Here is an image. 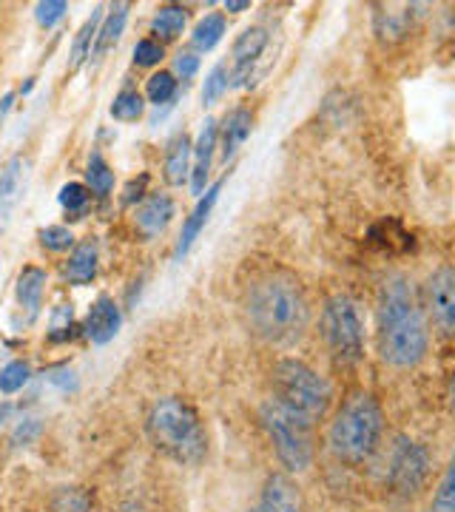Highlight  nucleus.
I'll return each mask as SVG.
<instances>
[{
	"instance_id": "obj_5",
	"label": "nucleus",
	"mask_w": 455,
	"mask_h": 512,
	"mask_svg": "<svg viewBox=\"0 0 455 512\" xmlns=\"http://www.w3.org/2000/svg\"><path fill=\"white\" fill-rule=\"evenodd\" d=\"M273 402L305 421L322 419L330 407V384L299 359H279L271 370Z\"/></svg>"
},
{
	"instance_id": "obj_12",
	"label": "nucleus",
	"mask_w": 455,
	"mask_h": 512,
	"mask_svg": "<svg viewBox=\"0 0 455 512\" xmlns=\"http://www.w3.org/2000/svg\"><path fill=\"white\" fill-rule=\"evenodd\" d=\"M120 325H123V313L117 308V302L111 296H100L89 308L83 330L94 345H106L120 333Z\"/></svg>"
},
{
	"instance_id": "obj_20",
	"label": "nucleus",
	"mask_w": 455,
	"mask_h": 512,
	"mask_svg": "<svg viewBox=\"0 0 455 512\" xmlns=\"http://www.w3.org/2000/svg\"><path fill=\"white\" fill-rule=\"evenodd\" d=\"M43 291H46V271H40L35 265L23 268L18 276V285H15V296H18L20 308L29 313V319H35L37 311H40Z\"/></svg>"
},
{
	"instance_id": "obj_4",
	"label": "nucleus",
	"mask_w": 455,
	"mask_h": 512,
	"mask_svg": "<svg viewBox=\"0 0 455 512\" xmlns=\"http://www.w3.org/2000/svg\"><path fill=\"white\" fill-rule=\"evenodd\" d=\"M384 413L370 393L350 396L330 424V450L347 464H364L382 444Z\"/></svg>"
},
{
	"instance_id": "obj_16",
	"label": "nucleus",
	"mask_w": 455,
	"mask_h": 512,
	"mask_svg": "<svg viewBox=\"0 0 455 512\" xmlns=\"http://www.w3.org/2000/svg\"><path fill=\"white\" fill-rule=\"evenodd\" d=\"M23 180H26L23 157H12L0 168V231L9 225L12 214H15V205L20 202V191H23Z\"/></svg>"
},
{
	"instance_id": "obj_8",
	"label": "nucleus",
	"mask_w": 455,
	"mask_h": 512,
	"mask_svg": "<svg viewBox=\"0 0 455 512\" xmlns=\"http://www.w3.org/2000/svg\"><path fill=\"white\" fill-rule=\"evenodd\" d=\"M430 476V453L419 441L399 439L393 444L387 481L399 495H416Z\"/></svg>"
},
{
	"instance_id": "obj_40",
	"label": "nucleus",
	"mask_w": 455,
	"mask_h": 512,
	"mask_svg": "<svg viewBox=\"0 0 455 512\" xmlns=\"http://www.w3.org/2000/svg\"><path fill=\"white\" fill-rule=\"evenodd\" d=\"M251 512H265V510H262V507H259V504H256V507H254V510H251Z\"/></svg>"
},
{
	"instance_id": "obj_19",
	"label": "nucleus",
	"mask_w": 455,
	"mask_h": 512,
	"mask_svg": "<svg viewBox=\"0 0 455 512\" xmlns=\"http://www.w3.org/2000/svg\"><path fill=\"white\" fill-rule=\"evenodd\" d=\"M251 128H254V117H251L248 109H234L222 120V126H217V140H222L219 143L222 146V160H231L237 154L239 146L248 140Z\"/></svg>"
},
{
	"instance_id": "obj_28",
	"label": "nucleus",
	"mask_w": 455,
	"mask_h": 512,
	"mask_svg": "<svg viewBox=\"0 0 455 512\" xmlns=\"http://www.w3.org/2000/svg\"><path fill=\"white\" fill-rule=\"evenodd\" d=\"M29 376H32V367L29 362H9V365L0 367V393H6V396H12V393H18L26 387L29 382Z\"/></svg>"
},
{
	"instance_id": "obj_18",
	"label": "nucleus",
	"mask_w": 455,
	"mask_h": 512,
	"mask_svg": "<svg viewBox=\"0 0 455 512\" xmlns=\"http://www.w3.org/2000/svg\"><path fill=\"white\" fill-rule=\"evenodd\" d=\"M191 140L188 134H174L165 146V183L168 185H185L191 177Z\"/></svg>"
},
{
	"instance_id": "obj_11",
	"label": "nucleus",
	"mask_w": 455,
	"mask_h": 512,
	"mask_svg": "<svg viewBox=\"0 0 455 512\" xmlns=\"http://www.w3.org/2000/svg\"><path fill=\"white\" fill-rule=\"evenodd\" d=\"M259 507L265 512H308L302 490L293 484L291 478L282 476V473H276V476L265 481Z\"/></svg>"
},
{
	"instance_id": "obj_34",
	"label": "nucleus",
	"mask_w": 455,
	"mask_h": 512,
	"mask_svg": "<svg viewBox=\"0 0 455 512\" xmlns=\"http://www.w3.org/2000/svg\"><path fill=\"white\" fill-rule=\"evenodd\" d=\"M40 242H43V248L46 251H55V254H63V251H69L74 245V237L69 228H63V225H49V228H43L40 231Z\"/></svg>"
},
{
	"instance_id": "obj_3",
	"label": "nucleus",
	"mask_w": 455,
	"mask_h": 512,
	"mask_svg": "<svg viewBox=\"0 0 455 512\" xmlns=\"http://www.w3.org/2000/svg\"><path fill=\"white\" fill-rule=\"evenodd\" d=\"M146 433L154 450L180 467H197L208 456V433L202 427L200 413L180 396H165L151 404Z\"/></svg>"
},
{
	"instance_id": "obj_33",
	"label": "nucleus",
	"mask_w": 455,
	"mask_h": 512,
	"mask_svg": "<svg viewBox=\"0 0 455 512\" xmlns=\"http://www.w3.org/2000/svg\"><path fill=\"white\" fill-rule=\"evenodd\" d=\"M430 512H455V473L453 467L444 470V476L438 481V490L433 495V507Z\"/></svg>"
},
{
	"instance_id": "obj_13",
	"label": "nucleus",
	"mask_w": 455,
	"mask_h": 512,
	"mask_svg": "<svg viewBox=\"0 0 455 512\" xmlns=\"http://www.w3.org/2000/svg\"><path fill=\"white\" fill-rule=\"evenodd\" d=\"M222 185H225V177H222L219 183L211 185V188H205V191H202L200 202H197V208H194V211H191V217L185 220V228H182V237H180V242H177V251H174V259H177V262H180L182 256L191 251V245H194V242H197V237H200V234H202L205 222H208V217H211V211H214V205H217Z\"/></svg>"
},
{
	"instance_id": "obj_32",
	"label": "nucleus",
	"mask_w": 455,
	"mask_h": 512,
	"mask_svg": "<svg viewBox=\"0 0 455 512\" xmlns=\"http://www.w3.org/2000/svg\"><path fill=\"white\" fill-rule=\"evenodd\" d=\"M228 86H231V74L225 66H217V69H211V74L205 77V86H202V103L205 106H214L222 94L228 92Z\"/></svg>"
},
{
	"instance_id": "obj_27",
	"label": "nucleus",
	"mask_w": 455,
	"mask_h": 512,
	"mask_svg": "<svg viewBox=\"0 0 455 512\" xmlns=\"http://www.w3.org/2000/svg\"><path fill=\"white\" fill-rule=\"evenodd\" d=\"M143 111H146L143 94L134 92V89H123V92L114 97V103H111V117L120 120V123H134V120H140Z\"/></svg>"
},
{
	"instance_id": "obj_37",
	"label": "nucleus",
	"mask_w": 455,
	"mask_h": 512,
	"mask_svg": "<svg viewBox=\"0 0 455 512\" xmlns=\"http://www.w3.org/2000/svg\"><path fill=\"white\" fill-rule=\"evenodd\" d=\"M200 69V57L194 55V52H182L177 60H174V77H182V80H188V77H194Z\"/></svg>"
},
{
	"instance_id": "obj_9",
	"label": "nucleus",
	"mask_w": 455,
	"mask_h": 512,
	"mask_svg": "<svg viewBox=\"0 0 455 512\" xmlns=\"http://www.w3.org/2000/svg\"><path fill=\"white\" fill-rule=\"evenodd\" d=\"M427 308L433 313L436 328L450 336L455 328V274L450 265H441L427 282Z\"/></svg>"
},
{
	"instance_id": "obj_38",
	"label": "nucleus",
	"mask_w": 455,
	"mask_h": 512,
	"mask_svg": "<svg viewBox=\"0 0 455 512\" xmlns=\"http://www.w3.org/2000/svg\"><path fill=\"white\" fill-rule=\"evenodd\" d=\"M225 9L228 12H245V9H251V0H228Z\"/></svg>"
},
{
	"instance_id": "obj_31",
	"label": "nucleus",
	"mask_w": 455,
	"mask_h": 512,
	"mask_svg": "<svg viewBox=\"0 0 455 512\" xmlns=\"http://www.w3.org/2000/svg\"><path fill=\"white\" fill-rule=\"evenodd\" d=\"M89 197H91V191L83 183H66L63 188H60V194H57L60 205L72 214L74 220H80V214L86 211Z\"/></svg>"
},
{
	"instance_id": "obj_10",
	"label": "nucleus",
	"mask_w": 455,
	"mask_h": 512,
	"mask_svg": "<svg viewBox=\"0 0 455 512\" xmlns=\"http://www.w3.org/2000/svg\"><path fill=\"white\" fill-rule=\"evenodd\" d=\"M268 29L265 26H248V29H242V35L234 40V49H231V80H234V86H248V80H251V74H254V66L259 63V57L265 52V46H268Z\"/></svg>"
},
{
	"instance_id": "obj_6",
	"label": "nucleus",
	"mask_w": 455,
	"mask_h": 512,
	"mask_svg": "<svg viewBox=\"0 0 455 512\" xmlns=\"http://www.w3.org/2000/svg\"><path fill=\"white\" fill-rule=\"evenodd\" d=\"M259 421L271 439L276 458L282 461L285 470L302 473L313 461V436H310V421L293 416L282 404L265 402L259 407Z\"/></svg>"
},
{
	"instance_id": "obj_17",
	"label": "nucleus",
	"mask_w": 455,
	"mask_h": 512,
	"mask_svg": "<svg viewBox=\"0 0 455 512\" xmlns=\"http://www.w3.org/2000/svg\"><path fill=\"white\" fill-rule=\"evenodd\" d=\"M416 6L410 3H387V6H376V35L382 40H401L404 35H410L413 26V12Z\"/></svg>"
},
{
	"instance_id": "obj_29",
	"label": "nucleus",
	"mask_w": 455,
	"mask_h": 512,
	"mask_svg": "<svg viewBox=\"0 0 455 512\" xmlns=\"http://www.w3.org/2000/svg\"><path fill=\"white\" fill-rule=\"evenodd\" d=\"M146 94L154 106H165V103L174 100V94H177V77L171 72L151 74V77H148Z\"/></svg>"
},
{
	"instance_id": "obj_21",
	"label": "nucleus",
	"mask_w": 455,
	"mask_h": 512,
	"mask_svg": "<svg viewBox=\"0 0 455 512\" xmlns=\"http://www.w3.org/2000/svg\"><path fill=\"white\" fill-rule=\"evenodd\" d=\"M128 20V3H114L109 9V15L100 20V29H97V37H94V49H91V57L106 55L109 49L117 46V40L123 35Z\"/></svg>"
},
{
	"instance_id": "obj_23",
	"label": "nucleus",
	"mask_w": 455,
	"mask_h": 512,
	"mask_svg": "<svg viewBox=\"0 0 455 512\" xmlns=\"http://www.w3.org/2000/svg\"><path fill=\"white\" fill-rule=\"evenodd\" d=\"M225 29H228L225 15H219V12H214V15H205V18L194 26V32H191V43H194V49H200V52H211L219 40H222Z\"/></svg>"
},
{
	"instance_id": "obj_25",
	"label": "nucleus",
	"mask_w": 455,
	"mask_h": 512,
	"mask_svg": "<svg viewBox=\"0 0 455 512\" xmlns=\"http://www.w3.org/2000/svg\"><path fill=\"white\" fill-rule=\"evenodd\" d=\"M86 188L97 197H109L111 188H114V171L109 163L103 160V154H91L89 165H86Z\"/></svg>"
},
{
	"instance_id": "obj_39",
	"label": "nucleus",
	"mask_w": 455,
	"mask_h": 512,
	"mask_svg": "<svg viewBox=\"0 0 455 512\" xmlns=\"http://www.w3.org/2000/svg\"><path fill=\"white\" fill-rule=\"evenodd\" d=\"M12 100H15V94H6V97H3V103H0V120H3L6 111L12 109Z\"/></svg>"
},
{
	"instance_id": "obj_14",
	"label": "nucleus",
	"mask_w": 455,
	"mask_h": 512,
	"mask_svg": "<svg viewBox=\"0 0 455 512\" xmlns=\"http://www.w3.org/2000/svg\"><path fill=\"white\" fill-rule=\"evenodd\" d=\"M174 217V200L168 194H151L137 211H134V225L146 239H154L168 228Z\"/></svg>"
},
{
	"instance_id": "obj_36",
	"label": "nucleus",
	"mask_w": 455,
	"mask_h": 512,
	"mask_svg": "<svg viewBox=\"0 0 455 512\" xmlns=\"http://www.w3.org/2000/svg\"><path fill=\"white\" fill-rule=\"evenodd\" d=\"M163 60V43L154 40V37H143L137 46H134V63L137 66H157Z\"/></svg>"
},
{
	"instance_id": "obj_2",
	"label": "nucleus",
	"mask_w": 455,
	"mask_h": 512,
	"mask_svg": "<svg viewBox=\"0 0 455 512\" xmlns=\"http://www.w3.org/2000/svg\"><path fill=\"white\" fill-rule=\"evenodd\" d=\"M245 311L254 330L273 345L296 342L310 322V305L299 279L285 271H271L256 279L248 291Z\"/></svg>"
},
{
	"instance_id": "obj_22",
	"label": "nucleus",
	"mask_w": 455,
	"mask_h": 512,
	"mask_svg": "<svg viewBox=\"0 0 455 512\" xmlns=\"http://www.w3.org/2000/svg\"><path fill=\"white\" fill-rule=\"evenodd\" d=\"M97 259H100V251H97L94 239H86V242L74 245L72 256L66 262V279L72 285H89L91 279L97 276Z\"/></svg>"
},
{
	"instance_id": "obj_26",
	"label": "nucleus",
	"mask_w": 455,
	"mask_h": 512,
	"mask_svg": "<svg viewBox=\"0 0 455 512\" xmlns=\"http://www.w3.org/2000/svg\"><path fill=\"white\" fill-rule=\"evenodd\" d=\"M185 20H188V12L182 6H163L151 20V32L165 37V40H174V37L182 35Z\"/></svg>"
},
{
	"instance_id": "obj_24",
	"label": "nucleus",
	"mask_w": 455,
	"mask_h": 512,
	"mask_svg": "<svg viewBox=\"0 0 455 512\" xmlns=\"http://www.w3.org/2000/svg\"><path fill=\"white\" fill-rule=\"evenodd\" d=\"M100 20H103V15H100V9L97 12H91V18L80 26V32H77V37H74L72 43V72H77L86 60L91 57V49H94V37H97V29H100Z\"/></svg>"
},
{
	"instance_id": "obj_30",
	"label": "nucleus",
	"mask_w": 455,
	"mask_h": 512,
	"mask_svg": "<svg viewBox=\"0 0 455 512\" xmlns=\"http://www.w3.org/2000/svg\"><path fill=\"white\" fill-rule=\"evenodd\" d=\"M52 512H91V498L80 487H63L52 498Z\"/></svg>"
},
{
	"instance_id": "obj_7",
	"label": "nucleus",
	"mask_w": 455,
	"mask_h": 512,
	"mask_svg": "<svg viewBox=\"0 0 455 512\" xmlns=\"http://www.w3.org/2000/svg\"><path fill=\"white\" fill-rule=\"evenodd\" d=\"M322 333L330 356L339 365H359L364 356V322L359 302L347 293H336L325 302Z\"/></svg>"
},
{
	"instance_id": "obj_35",
	"label": "nucleus",
	"mask_w": 455,
	"mask_h": 512,
	"mask_svg": "<svg viewBox=\"0 0 455 512\" xmlns=\"http://www.w3.org/2000/svg\"><path fill=\"white\" fill-rule=\"evenodd\" d=\"M66 12H69L66 0H46V3H37L35 6V18L43 29H52L55 23L66 18Z\"/></svg>"
},
{
	"instance_id": "obj_15",
	"label": "nucleus",
	"mask_w": 455,
	"mask_h": 512,
	"mask_svg": "<svg viewBox=\"0 0 455 512\" xmlns=\"http://www.w3.org/2000/svg\"><path fill=\"white\" fill-rule=\"evenodd\" d=\"M214 148H217V123L205 120L200 140H197V146L191 148V188H194V194L205 191L208 174H211V163H214Z\"/></svg>"
},
{
	"instance_id": "obj_1",
	"label": "nucleus",
	"mask_w": 455,
	"mask_h": 512,
	"mask_svg": "<svg viewBox=\"0 0 455 512\" xmlns=\"http://www.w3.org/2000/svg\"><path fill=\"white\" fill-rule=\"evenodd\" d=\"M379 353L387 365L416 367L427 356L430 333L407 276L384 279L379 291Z\"/></svg>"
}]
</instances>
